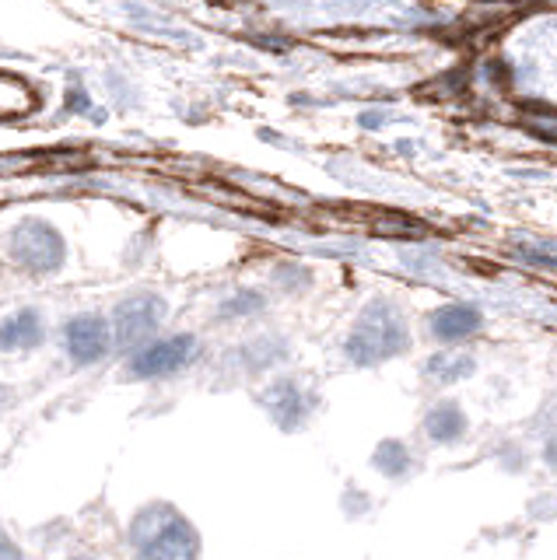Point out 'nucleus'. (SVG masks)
<instances>
[{
  "mask_svg": "<svg viewBox=\"0 0 557 560\" xmlns=\"http://www.w3.org/2000/svg\"><path fill=\"white\" fill-rule=\"evenodd\" d=\"M134 560H204V539L176 504L148 501L127 522Z\"/></svg>",
  "mask_w": 557,
  "mask_h": 560,
  "instance_id": "obj_1",
  "label": "nucleus"
},
{
  "mask_svg": "<svg viewBox=\"0 0 557 560\" xmlns=\"http://www.w3.org/2000/svg\"><path fill=\"white\" fill-rule=\"evenodd\" d=\"M407 347H410V332H407L404 315H399L390 302H372L358 315L351 337L344 343V354H347V361L372 368V364L399 358Z\"/></svg>",
  "mask_w": 557,
  "mask_h": 560,
  "instance_id": "obj_2",
  "label": "nucleus"
},
{
  "mask_svg": "<svg viewBox=\"0 0 557 560\" xmlns=\"http://www.w3.org/2000/svg\"><path fill=\"white\" fill-rule=\"evenodd\" d=\"M197 358H200L197 332H165V337H154L124 358V378L127 382H165V378L183 375Z\"/></svg>",
  "mask_w": 557,
  "mask_h": 560,
  "instance_id": "obj_3",
  "label": "nucleus"
},
{
  "mask_svg": "<svg viewBox=\"0 0 557 560\" xmlns=\"http://www.w3.org/2000/svg\"><path fill=\"white\" fill-rule=\"evenodd\" d=\"M8 259L22 273L46 277L67 262V242L54 224L43 218H25L8 232Z\"/></svg>",
  "mask_w": 557,
  "mask_h": 560,
  "instance_id": "obj_4",
  "label": "nucleus"
},
{
  "mask_svg": "<svg viewBox=\"0 0 557 560\" xmlns=\"http://www.w3.org/2000/svg\"><path fill=\"white\" fill-rule=\"evenodd\" d=\"M169 315V302L154 291H137L127 294L109 315L113 323V347L116 354H134L137 347H144L148 340L159 337V329Z\"/></svg>",
  "mask_w": 557,
  "mask_h": 560,
  "instance_id": "obj_5",
  "label": "nucleus"
},
{
  "mask_svg": "<svg viewBox=\"0 0 557 560\" xmlns=\"http://www.w3.org/2000/svg\"><path fill=\"white\" fill-rule=\"evenodd\" d=\"M60 350L74 368H95L113 354V323L109 315L78 312L60 326Z\"/></svg>",
  "mask_w": 557,
  "mask_h": 560,
  "instance_id": "obj_6",
  "label": "nucleus"
},
{
  "mask_svg": "<svg viewBox=\"0 0 557 560\" xmlns=\"http://www.w3.org/2000/svg\"><path fill=\"white\" fill-rule=\"evenodd\" d=\"M259 402L270 413V420L281 431H302L309 424L312 410H316V399L305 389L299 378H274L264 393H259Z\"/></svg>",
  "mask_w": 557,
  "mask_h": 560,
  "instance_id": "obj_7",
  "label": "nucleus"
},
{
  "mask_svg": "<svg viewBox=\"0 0 557 560\" xmlns=\"http://www.w3.org/2000/svg\"><path fill=\"white\" fill-rule=\"evenodd\" d=\"M49 337L46 315L39 308H14L11 315L0 319V354H28V350H39Z\"/></svg>",
  "mask_w": 557,
  "mask_h": 560,
  "instance_id": "obj_8",
  "label": "nucleus"
},
{
  "mask_svg": "<svg viewBox=\"0 0 557 560\" xmlns=\"http://www.w3.org/2000/svg\"><path fill=\"white\" fill-rule=\"evenodd\" d=\"M469 428V420L463 413L460 402H452V399H442V402H434V407L428 410L425 417V431L434 445H456L463 442V434Z\"/></svg>",
  "mask_w": 557,
  "mask_h": 560,
  "instance_id": "obj_9",
  "label": "nucleus"
},
{
  "mask_svg": "<svg viewBox=\"0 0 557 560\" xmlns=\"http://www.w3.org/2000/svg\"><path fill=\"white\" fill-rule=\"evenodd\" d=\"M484 326V315L474 305H445L431 315V332L439 340H466Z\"/></svg>",
  "mask_w": 557,
  "mask_h": 560,
  "instance_id": "obj_10",
  "label": "nucleus"
},
{
  "mask_svg": "<svg viewBox=\"0 0 557 560\" xmlns=\"http://www.w3.org/2000/svg\"><path fill=\"white\" fill-rule=\"evenodd\" d=\"M425 375L439 385H452V382H463L466 375H474V358L466 354H434L425 364Z\"/></svg>",
  "mask_w": 557,
  "mask_h": 560,
  "instance_id": "obj_11",
  "label": "nucleus"
},
{
  "mask_svg": "<svg viewBox=\"0 0 557 560\" xmlns=\"http://www.w3.org/2000/svg\"><path fill=\"white\" fill-rule=\"evenodd\" d=\"M372 466L379 472H386V477H404V472L414 466V459H410V452H407L404 442H396V438H386V442H382L372 452Z\"/></svg>",
  "mask_w": 557,
  "mask_h": 560,
  "instance_id": "obj_12",
  "label": "nucleus"
},
{
  "mask_svg": "<svg viewBox=\"0 0 557 560\" xmlns=\"http://www.w3.org/2000/svg\"><path fill=\"white\" fill-rule=\"evenodd\" d=\"M239 358L242 364H246V372H267V368H274L277 361L285 358V343H277V340H253L239 350Z\"/></svg>",
  "mask_w": 557,
  "mask_h": 560,
  "instance_id": "obj_13",
  "label": "nucleus"
},
{
  "mask_svg": "<svg viewBox=\"0 0 557 560\" xmlns=\"http://www.w3.org/2000/svg\"><path fill=\"white\" fill-rule=\"evenodd\" d=\"M267 305V298L259 294V291H250V288H242L229 298H221V305H218V315L221 319H246V315H256L259 308Z\"/></svg>",
  "mask_w": 557,
  "mask_h": 560,
  "instance_id": "obj_14",
  "label": "nucleus"
},
{
  "mask_svg": "<svg viewBox=\"0 0 557 560\" xmlns=\"http://www.w3.org/2000/svg\"><path fill=\"white\" fill-rule=\"evenodd\" d=\"M0 560H25V547L0 525Z\"/></svg>",
  "mask_w": 557,
  "mask_h": 560,
  "instance_id": "obj_15",
  "label": "nucleus"
},
{
  "mask_svg": "<svg viewBox=\"0 0 557 560\" xmlns=\"http://www.w3.org/2000/svg\"><path fill=\"white\" fill-rule=\"evenodd\" d=\"M544 459H547V466H554L557 469V434L547 442V448H544Z\"/></svg>",
  "mask_w": 557,
  "mask_h": 560,
  "instance_id": "obj_16",
  "label": "nucleus"
},
{
  "mask_svg": "<svg viewBox=\"0 0 557 560\" xmlns=\"http://www.w3.org/2000/svg\"><path fill=\"white\" fill-rule=\"evenodd\" d=\"M63 560H98V557H92V553H67Z\"/></svg>",
  "mask_w": 557,
  "mask_h": 560,
  "instance_id": "obj_17",
  "label": "nucleus"
}]
</instances>
